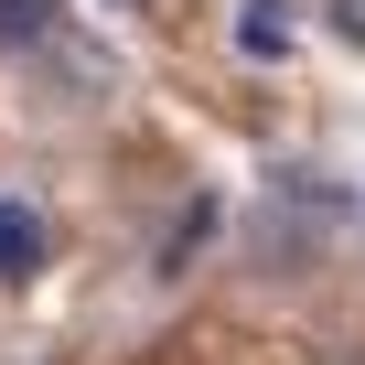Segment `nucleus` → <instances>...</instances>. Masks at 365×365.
<instances>
[{"mask_svg": "<svg viewBox=\"0 0 365 365\" xmlns=\"http://www.w3.org/2000/svg\"><path fill=\"white\" fill-rule=\"evenodd\" d=\"M33 269H43V215L0 205V279H33Z\"/></svg>", "mask_w": 365, "mask_h": 365, "instance_id": "nucleus-1", "label": "nucleus"}, {"mask_svg": "<svg viewBox=\"0 0 365 365\" xmlns=\"http://www.w3.org/2000/svg\"><path fill=\"white\" fill-rule=\"evenodd\" d=\"M237 43L247 54H290V0H237Z\"/></svg>", "mask_w": 365, "mask_h": 365, "instance_id": "nucleus-2", "label": "nucleus"}, {"mask_svg": "<svg viewBox=\"0 0 365 365\" xmlns=\"http://www.w3.org/2000/svg\"><path fill=\"white\" fill-rule=\"evenodd\" d=\"M65 33V0H0V43H54Z\"/></svg>", "mask_w": 365, "mask_h": 365, "instance_id": "nucleus-3", "label": "nucleus"}, {"mask_svg": "<svg viewBox=\"0 0 365 365\" xmlns=\"http://www.w3.org/2000/svg\"><path fill=\"white\" fill-rule=\"evenodd\" d=\"M205 226H215V205H182V226H172V237H161V279H172V269H182V258H194V247H205Z\"/></svg>", "mask_w": 365, "mask_h": 365, "instance_id": "nucleus-4", "label": "nucleus"}, {"mask_svg": "<svg viewBox=\"0 0 365 365\" xmlns=\"http://www.w3.org/2000/svg\"><path fill=\"white\" fill-rule=\"evenodd\" d=\"M322 11H333V33H344V43L365 54V0H322Z\"/></svg>", "mask_w": 365, "mask_h": 365, "instance_id": "nucleus-5", "label": "nucleus"}]
</instances>
